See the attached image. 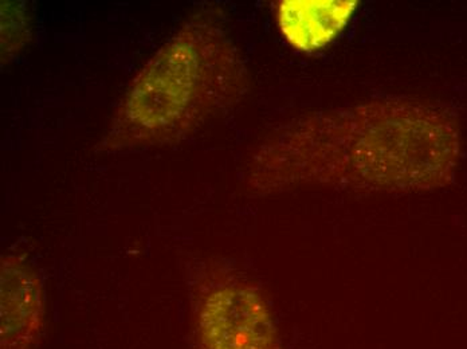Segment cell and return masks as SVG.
Segmentation results:
<instances>
[{
	"label": "cell",
	"mask_w": 467,
	"mask_h": 349,
	"mask_svg": "<svg viewBox=\"0 0 467 349\" xmlns=\"http://www.w3.org/2000/svg\"><path fill=\"white\" fill-rule=\"evenodd\" d=\"M461 153L460 123L446 108L372 101L285 125L255 153L250 183L264 192L298 186L432 191L454 181Z\"/></svg>",
	"instance_id": "1"
},
{
	"label": "cell",
	"mask_w": 467,
	"mask_h": 349,
	"mask_svg": "<svg viewBox=\"0 0 467 349\" xmlns=\"http://www.w3.org/2000/svg\"><path fill=\"white\" fill-rule=\"evenodd\" d=\"M249 76L215 14L196 11L132 79L99 149L171 146L244 98Z\"/></svg>",
	"instance_id": "2"
},
{
	"label": "cell",
	"mask_w": 467,
	"mask_h": 349,
	"mask_svg": "<svg viewBox=\"0 0 467 349\" xmlns=\"http://www.w3.org/2000/svg\"><path fill=\"white\" fill-rule=\"evenodd\" d=\"M192 349H285L270 303L244 278L215 272L196 294Z\"/></svg>",
	"instance_id": "3"
},
{
	"label": "cell",
	"mask_w": 467,
	"mask_h": 349,
	"mask_svg": "<svg viewBox=\"0 0 467 349\" xmlns=\"http://www.w3.org/2000/svg\"><path fill=\"white\" fill-rule=\"evenodd\" d=\"M47 325V299L38 272L19 255L0 263V349H38Z\"/></svg>",
	"instance_id": "4"
},
{
	"label": "cell",
	"mask_w": 467,
	"mask_h": 349,
	"mask_svg": "<svg viewBox=\"0 0 467 349\" xmlns=\"http://www.w3.org/2000/svg\"><path fill=\"white\" fill-rule=\"evenodd\" d=\"M358 8L355 0H284L277 7V24L293 49L316 53L340 36Z\"/></svg>",
	"instance_id": "5"
},
{
	"label": "cell",
	"mask_w": 467,
	"mask_h": 349,
	"mask_svg": "<svg viewBox=\"0 0 467 349\" xmlns=\"http://www.w3.org/2000/svg\"><path fill=\"white\" fill-rule=\"evenodd\" d=\"M2 5V53L5 54L10 47L11 39L16 38L18 46L21 47L19 41L25 42L28 26L25 7L11 2H3Z\"/></svg>",
	"instance_id": "6"
}]
</instances>
